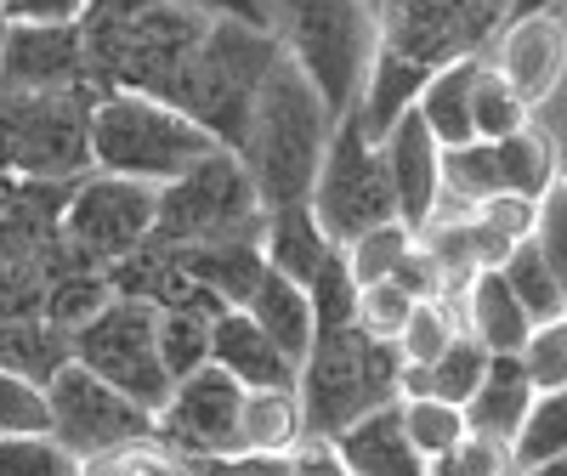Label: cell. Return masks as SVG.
I'll return each mask as SVG.
<instances>
[{
	"label": "cell",
	"instance_id": "obj_47",
	"mask_svg": "<svg viewBox=\"0 0 567 476\" xmlns=\"http://www.w3.org/2000/svg\"><path fill=\"white\" fill-rule=\"evenodd\" d=\"M176 7L205 12V18H239V23H261V29H272L267 0H176Z\"/></svg>",
	"mask_w": 567,
	"mask_h": 476
},
{
	"label": "cell",
	"instance_id": "obj_16",
	"mask_svg": "<svg viewBox=\"0 0 567 476\" xmlns=\"http://www.w3.org/2000/svg\"><path fill=\"white\" fill-rule=\"evenodd\" d=\"M483 58L528 108H539L556 97L561 69H567V23L556 18V7L528 12V18H505Z\"/></svg>",
	"mask_w": 567,
	"mask_h": 476
},
{
	"label": "cell",
	"instance_id": "obj_17",
	"mask_svg": "<svg viewBox=\"0 0 567 476\" xmlns=\"http://www.w3.org/2000/svg\"><path fill=\"white\" fill-rule=\"evenodd\" d=\"M0 80L29 91H74L85 80V45L74 23H7L0 34Z\"/></svg>",
	"mask_w": 567,
	"mask_h": 476
},
{
	"label": "cell",
	"instance_id": "obj_19",
	"mask_svg": "<svg viewBox=\"0 0 567 476\" xmlns=\"http://www.w3.org/2000/svg\"><path fill=\"white\" fill-rule=\"evenodd\" d=\"M454 312H460V329L477 341L488 358L494 352H523L534 318L523 312V301L511 296V283L499 278V267H477L460 290H454Z\"/></svg>",
	"mask_w": 567,
	"mask_h": 476
},
{
	"label": "cell",
	"instance_id": "obj_21",
	"mask_svg": "<svg viewBox=\"0 0 567 476\" xmlns=\"http://www.w3.org/2000/svg\"><path fill=\"white\" fill-rule=\"evenodd\" d=\"M329 443H336L347 476H420L425 470V459L414 454L403 420H398V403L369 408L363 420H352L347 432H336Z\"/></svg>",
	"mask_w": 567,
	"mask_h": 476
},
{
	"label": "cell",
	"instance_id": "obj_45",
	"mask_svg": "<svg viewBox=\"0 0 567 476\" xmlns=\"http://www.w3.org/2000/svg\"><path fill=\"white\" fill-rule=\"evenodd\" d=\"M284 459H290V476H347L336 443H329V437H312V432H307L290 454H284Z\"/></svg>",
	"mask_w": 567,
	"mask_h": 476
},
{
	"label": "cell",
	"instance_id": "obj_7",
	"mask_svg": "<svg viewBox=\"0 0 567 476\" xmlns=\"http://www.w3.org/2000/svg\"><path fill=\"white\" fill-rule=\"evenodd\" d=\"M91 103L97 91H29L0 80V170L23 182H74L91 170Z\"/></svg>",
	"mask_w": 567,
	"mask_h": 476
},
{
	"label": "cell",
	"instance_id": "obj_1",
	"mask_svg": "<svg viewBox=\"0 0 567 476\" xmlns=\"http://www.w3.org/2000/svg\"><path fill=\"white\" fill-rule=\"evenodd\" d=\"M205 23V12H187L176 0H85L80 45L91 91H142L171 103Z\"/></svg>",
	"mask_w": 567,
	"mask_h": 476
},
{
	"label": "cell",
	"instance_id": "obj_20",
	"mask_svg": "<svg viewBox=\"0 0 567 476\" xmlns=\"http://www.w3.org/2000/svg\"><path fill=\"white\" fill-rule=\"evenodd\" d=\"M210 363L239 386H296V363L261 335L245 307H221L210 318Z\"/></svg>",
	"mask_w": 567,
	"mask_h": 476
},
{
	"label": "cell",
	"instance_id": "obj_52",
	"mask_svg": "<svg viewBox=\"0 0 567 476\" xmlns=\"http://www.w3.org/2000/svg\"><path fill=\"white\" fill-rule=\"evenodd\" d=\"M550 199H556V205L567 210V176H556V182H550Z\"/></svg>",
	"mask_w": 567,
	"mask_h": 476
},
{
	"label": "cell",
	"instance_id": "obj_38",
	"mask_svg": "<svg viewBox=\"0 0 567 476\" xmlns=\"http://www.w3.org/2000/svg\"><path fill=\"white\" fill-rule=\"evenodd\" d=\"M74 454L52 432H12L0 437V476H74Z\"/></svg>",
	"mask_w": 567,
	"mask_h": 476
},
{
	"label": "cell",
	"instance_id": "obj_49",
	"mask_svg": "<svg viewBox=\"0 0 567 476\" xmlns=\"http://www.w3.org/2000/svg\"><path fill=\"white\" fill-rule=\"evenodd\" d=\"M18 187H23V176H7V170H0V210L18 199Z\"/></svg>",
	"mask_w": 567,
	"mask_h": 476
},
{
	"label": "cell",
	"instance_id": "obj_39",
	"mask_svg": "<svg viewBox=\"0 0 567 476\" xmlns=\"http://www.w3.org/2000/svg\"><path fill=\"white\" fill-rule=\"evenodd\" d=\"M516 358H523V369H528V380H534V392H561V386H567V312L534 323Z\"/></svg>",
	"mask_w": 567,
	"mask_h": 476
},
{
	"label": "cell",
	"instance_id": "obj_13",
	"mask_svg": "<svg viewBox=\"0 0 567 476\" xmlns=\"http://www.w3.org/2000/svg\"><path fill=\"white\" fill-rule=\"evenodd\" d=\"M154 199H159L154 182L114 176V170H85V176L69 182L58 232H63L69 250H80L85 261L109 267V261H120V256H131V250L148 245Z\"/></svg>",
	"mask_w": 567,
	"mask_h": 476
},
{
	"label": "cell",
	"instance_id": "obj_18",
	"mask_svg": "<svg viewBox=\"0 0 567 476\" xmlns=\"http://www.w3.org/2000/svg\"><path fill=\"white\" fill-rule=\"evenodd\" d=\"M437 136L425 131V120L414 108H403L392 120V131L381 136V165H386V182H392V205H398V221L409 232L425 227L437 205Z\"/></svg>",
	"mask_w": 567,
	"mask_h": 476
},
{
	"label": "cell",
	"instance_id": "obj_37",
	"mask_svg": "<svg viewBox=\"0 0 567 476\" xmlns=\"http://www.w3.org/2000/svg\"><path fill=\"white\" fill-rule=\"evenodd\" d=\"M409 245H414V232L403 221H381V227L358 232L352 245H341V256H347V267H352L358 283H381V278H392L403 267Z\"/></svg>",
	"mask_w": 567,
	"mask_h": 476
},
{
	"label": "cell",
	"instance_id": "obj_26",
	"mask_svg": "<svg viewBox=\"0 0 567 476\" xmlns=\"http://www.w3.org/2000/svg\"><path fill=\"white\" fill-rule=\"evenodd\" d=\"M425 74H432V69H420V63H409V58L386 52V45H374V63H369V74H363L358 108H352V114H358V125H363V136L381 142V136L392 131V120H398L403 108H414Z\"/></svg>",
	"mask_w": 567,
	"mask_h": 476
},
{
	"label": "cell",
	"instance_id": "obj_35",
	"mask_svg": "<svg viewBox=\"0 0 567 476\" xmlns=\"http://www.w3.org/2000/svg\"><path fill=\"white\" fill-rule=\"evenodd\" d=\"M398 420H403V432H409L420 459H437V454H449L465 437V414L454 403H443V397H425V392H403L398 397Z\"/></svg>",
	"mask_w": 567,
	"mask_h": 476
},
{
	"label": "cell",
	"instance_id": "obj_25",
	"mask_svg": "<svg viewBox=\"0 0 567 476\" xmlns=\"http://www.w3.org/2000/svg\"><path fill=\"white\" fill-rule=\"evenodd\" d=\"M477 69H483V52L477 58H454L443 69L425 74L420 97H414V114L425 120V131L437 136V148H460L471 142V85H477Z\"/></svg>",
	"mask_w": 567,
	"mask_h": 476
},
{
	"label": "cell",
	"instance_id": "obj_6",
	"mask_svg": "<svg viewBox=\"0 0 567 476\" xmlns=\"http://www.w3.org/2000/svg\"><path fill=\"white\" fill-rule=\"evenodd\" d=\"M216 148L221 142L205 125H194L159 97H142V91H97V103H91V170L159 187Z\"/></svg>",
	"mask_w": 567,
	"mask_h": 476
},
{
	"label": "cell",
	"instance_id": "obj_46",
	"mask_svg": "<svg viewBox=\"0 0 567 476\" xmlns=\"http://www.w3.org/2000/svg\"><path fill=\"white\" fill-rule=\"evenodd\" d=\"M7 23H74L85 0H0Z\"/></svg>",
	"mask_w": 567,
	"mask_h": 476
},
{
	"label": "cell",
	"instance_id": "obj_4",
	"mask_svg": "<svg viewBox=\"0 0 567 476\" xmlns=\"http://www.w3.org/2000/svg\"><path fill=\"white\" fill-rule=\"evenodd\" d=\"M272 58H278L272 29L239 23V18H210L199 45H194V58L182 69V80H176V91H171V108L187 114L194 125H205L233 154L245 125H250L256 91H261Z\"/></svg>",
	"mask_w": 567,
	"mask_h": 476
},
{
	"label": "cell",
	"instance_id": "obj_3",
	"mask_svg": "<svg viewBox=\"0 0 567 476\" xmlns=\"http://www.w3.org/2000/svg\"><path fill=\"white\" fill-rule=\"evenodd\" d=\"M267 12L278 52L301 69L329 120H347L358 108L374 45H381L374 0H267Z\"/></svg>",
	"mask_w": 567,
	"mask_h": 476
},
{
	"label": "cell",
	"instance_id": "obj_2",
	"mask_svg": "<svg viewBox=\"0 0 567 476\" xmlns=\"http://www.w3.org/2000/svg\"><path fill=\"white\" fill-rule=\"evenodd\" d=\"M329 108L318 103V91L301 80V69L290 58H272L261 91H256V108H250V125L239 136V165L256 187L261 210L272 205H296L312 194V176H318V159L329 148Z\"/></svg>",
	"mask_w": 567,
	"mask_h": 476
},
{
	"label": "cell",
	"instance_id": "obj_53",
	"mask_svg": "<svg viewBox=\"0 0 567 476\" xmlns=\"http://www.w3.org/2000/svg\"><path fill=\"white\" fill-rule=\"evenodd\" d=\"M0 34H7V12H0Z\"/></svg>",
	"mask_w": 567,
	"mask_h": 476
},
{
	"label": "cell",
	"instance_id": "obj_11",
	"mask_svg": "<svg viewBox=\"0 0 567 476\" xmlns=\"http://www.w3.org/2000/svg\"><path fill=\"white\" fill-rule=\"evenodd\" d=\"M556 142L539 120L516 125L511 136H471L460 148L437 154V194L460 199V205H483L494 194H523V199H545L556 182Z\"/></svg>",
	"mask_w": 567,
	"mask_h": 476
},
{
	"label": "cell",
	"instance_id": "obj_29",
	"mask_svg": "<svg viewBox=\"0 0 567 476\" xmlns=\"http://www.w3.org/2000/svg\"><path fill=\"white\" fill-rule=\"evenodd\" d=\"M210 307H199V301H165V307H154V341H159V363H165V374L171 380H182V374H194V369H205L210 363Z\"/></svg>",
	"mask_w": 567,
	"mask_h": 476
},
{
	"label": "cell",
	"instance_id": "obj_34",
	"mask_svg": "<svg viewBox=\"0 0 567 476\" xmlns=\"http://www.w3.org/2000/svg\"><path fill=\"white\" fill-rule=\"evenodd\" d=\"M74 476H194L187 459L176 448H165L154 432L148 437H131V443H114L103 454H85L74 465Z\"/></svg>",
	"mask_w": 567,
	"mask_h": 476
},
{
	"label": "cell",
	"instance_id": "obj_28",
	"mask_svg": "<svg viewBox=\"0 0 567 476\" xmlns=\"http://www.w3.org/2000/svg\"><path fill=\"white\" fill-rule=\"evenodd\" d=\"M483 369H488V352H483V346L460 329V335L437 352V363H425V369H403V374H398V397H403V392H425V397H443V403H454V408H460L471 392H477Z\"/></svg>",
	"mask_w": 567,
	"mask_h": 476
},
{
	"label": "cell",
	"instance_id": "obj_27",
	"mask_svg": "<svg viewBox=\"0 0 567 476\" xmlns=\"http://www.w3.org/2000/svg\"><path fill=\"white\" fill-rule=\"evenodd\" d=\"M301 437H307V420H301L296 386H245V403H239V448L290 454Z\"/></svg>",
	"mask_w": 567,
	"mask_h": 476
},
{
	"label": "cell",
	"instance_id": "obj_51",
	"mask_svg": "<svg viewBox=\"0 0 567 476\" xmlns=\"http://www.w3.org/2000/svg\"><path fill=\"white\" fill-rule=\"evenodd\" d=\"M420 476H460L454 465H449V454H437V459H425V470Z\"/></svg>",
	"mask_w": 567,
	"mask_h": 476
},
{
	"label": "cell",
	"instance_id": "obj_12",
	"mask_svg": "<svg viewBox=\"0 0 567 476\" xmlns=\"http://www.w3.org/2000/svg\"><path fill=\"white\" fill-rule=\"evenodd\" d=\"M511 18V0H374L381 45L420 69L488 52V40Z\"/></svg>",
	"mask_w": 567,
	"mask_h": 476
},
{
	"label": "cell",
	"instance_id": "obj_48",
	"mask_svg": "<svg viewBox=\"0 0 567 476\" xmlns=\"http://www.w3.org/2000/svg\"><path fill=\"white\" fill-rule=\"evenodd\" d=\"M556 0H511V18H528V12H550Z\"/></svg>",
	"mask_w": 567,
	"mask_h": 476
},
{
	"label": "cell",
	"instance_id": "obj_32",
	"mask_svg": "<svg viewBox=\"0 0 567 476\" xmlns=\"http://www.w3.org/2000/svg\"><path fill=\"white\" fill-rule=\"evenodd\" d=\"M460 335V312H454V296H420L403 318V329L392 335V352L403 369H425L437 363V352Z\"/></svg>",
	"mask_w": 567,
	"mask_h": 476
},
{
	"label": "cell",
	"instance_id": "obj_9",
	"mask_svg": "<svg viewBox=\"0 0 567 476\" xmlns=\"http://www.w3.org/2000/svg\"><path fill=\"white\" fill-rule=\"evenodd\" d=\"M307 205H312L318 227L329 232V245H352L358 232L398 221L392 182H386V165H381V142L363 136L358 114L336 120V131H329V148L318 159Z\"/></svg>",
	"mask_w": 567,
	"mask_h": 476
},
{
	"label": "cell",
	"instance_id": "obj_42",
	"mask_svg": "<svg viewBox=\"0 0 567 476\" xmlns=\"http://www.w3.org/2000/svg\"><path fill=\"white\" fill-rule=\"evenodd\" d=\"M12 432H52V414H45L40 380L0 369V437H12Z\"/></svg>",
	"mask_w": 567,
	"mask_h": 476
},
{
	"label": "cell",
	"instance_id": "obj_54",
	"mask_svg": "<svg viewBox=\"0 0 567 476\" xmlns=\"http://www.w3.org/2000/svg\"><path fill=\"white\" fill-rule=\"evenodd\" d=\"M561 296H567V278H561Z\"/></svg>",
	"mask_w": 567,
	"mask_h": 476
},
{
	"label": "cell",
	"instance_id": "obj_40",
	"mask_svg": "<svg viewBox=\"0 0 567 476\" xmlns=\"http://www.w3.org/2000/svg\"><path fill=\"white\" fill-rule=\"evenodd\" d=\"M307 301H312V329L352 323V307H358V278H352V267H347V256H341V250L312 272Z\"/></svg>",
	"mask_w": 567,
	"mask_h": 476
},
{
	"label": "cell",
	"instance_id": "obj_14",
	"mask_svg": "<svg viewBox=\"0 0 567 476\" xmlns=\"http://www.w3.org/2000/svg\"><path fill=\"white\" fill-rule=\"evenodd\" d=\"M45 414H52V437L85 459V454H103L114 443L131 437H148L154 432V414L131 403L125 392H114L109 380H97L85 363H63L52 380H45Z\"/></svg>",
	"mask_w": 567,
	"mask_h": 476
},
{
	"label": "cell",
	"instance_id": "obj_33",
	"mask_svg": "<svg viewBox=\"0 0 567 476\" xmlns=\"http://www.w3.org/2000/svg\"><path fill=\"white\" fill-rule=\"evenodd\" d=\"M561 448H567V386L561 392H534L523 425H516V437H511L516 470H539Z\"/></svg>",
	"mask_w": 567,
	"mask_h": 476
},
{
	"label": "cell",
	"instance_id": "obj_44",
	"mask_svg": "<svg viewBox=\"0 0 567 476\" xmlns=\"http://www.w3.org/2000/svg\"><path fill=\"white\" fill-rule=\"evenodd\" d=\"M194 476H290L284 454H256V448H227V454H199L187 459Z\"/></svg>",
	"mask_w": 567,
	"mask_h": 476
},
{
	"label": "cell",
	"instance_id": "obj_50",
	"mask_svg": "<svg viewBox=\"0 0 567 476\" xmlns=\"http://www.w3.org/2000/svg\"><path fill=\"white\" fill-rule=\"evenodd\" d=\"M528 476H567V448H561L556 459H545L539 470H528Z\"/></svg>",
	"mask_w": 567,
	"mask_h": 476
},
{
	"label": "cell",
	"instance_id": "obj_43",
	"mask_svg": "<svg viewBox=\"0 0 567 476\" xmlns=\"http://www.w3.org/2000/svg\"><path fill=\"white\" fill-rule=\"evenodd\" d=\"M449 465H454L460 476H516L511 437H488V432H465V437L449 448Z\"/></svg>",
	"mask_w": 567,
	"mask_h": 476
},
{
	"label": "cell",
	"instance_id": "obj_8",
	"mask_svg": "<svg viewBox=\"0 0 567 476\" xmlns=\"http://www.w3.org/2000/svg\"><path fill=\"white\" fill-rule=\"evenodd\" d=\"M261 221H267V210L256 199L239 154L216 148L199 165H187L182 176L159 182L148 245L194 250V245H227V238H261Z\"/></svg>",
	"mask_w": 567,
	"mask_h": 476
},
{
	"label": "cell",
	"instance_id": "obj_30",
	"mask_svg": "<svg viewBox=\"0 0 567 476\" xmlns=\"http://www.w3.org/2000/svg\"><path fill=\"white\" fill-rule=\"evenodd\" d=\"M63 363H69V329L45 318H0V369L29 374L45 386Z\"/></svg>",
	"mask_w": 567,
	"mask_h": 476
},
{
	"label": "cell",
	"instance_id": "obj_23",
	"mask_svg": "<svg viewBox=\"0 0 567 476\" xmlns=\"http://www.w3.org/2000/svg\"><path fill=\"white\" fill-rule=\"evenodd\" d=\"M528 403H534V380H528L523 358H516V352H494L488 369H483V380H477V392L460 403V414H465V432L516 437V425H523Z\"/></svg>",
	"mask_w": 567,
	"mask_h": 476
},
{
	"label": "cell",
	"instance_id": "obj_31",
	"mask_svg": "<svg viewBox=\"0 0 567 476\" xmlns=\"http://www.w3.org/2000/svg\"><path fill=\"white\" fill-rule=\"evenodd\" d=\"M499 278L511 283V296L523 301V312H528L534 323H545V318L567 312L561 278H556V267L545 261V250L534 245V238H523V245H511V250H505V261H499Z\"/></svg>",
	"mask_w": 567,
	"mask_h": 476
},
{
	"label": "cell",
	"instance_id": "obj_36",
	"mask_svg": "<svg viewBox=\"0 0 567 476\" xmlns=\"http://www.w3.org/2000/svg\"><path fill=\"white\" fill-rule=\"evenodd\" d=\"M534 120V108L516 97V91L488 69V58H483V69H477V85H471V131H477L483 142H494V136H511L516 125H528Z\"/></svg>",
	"mask_w": 567,
	"mask_h": 476
},
{
	"label": "cell",
	"instance_id": "obj_41",
	"mask_svg": "<svg viewBox=\"0 0 567 476\" xmlns=\"http://www.w3.org/2000/svg\"><path fill=\"white\" fill-rule=\"evenodd\" d=\"M414 301H420V296H409L403 283H392V278H381V283H358L352 323L363 329V335H374V341H392L398 329H403V318H409Z\"/></svg>",
	"mask_w": 567,
	"mask_h": 476
},
{
	"label": "cell",
	"instance_id": "obj_5",
	"mask_svg": "<svg viewBox=\"0 0 567 476\" xmlns=\"http://www.w3.org/2000/svg\"><path fill=\"white\" fill-rule=\"evenodd\" d=\"M398 352L392 341L363 335L358 323H336L318 329L301 369H296V397H301V420L312 437H336L352 420H363L369 408L398 403Z\"/></svg>",
	"mask_w": 567,
	"mask_h": 476
},
{
	"label": "cell",
	"instance_id": "obj_24",
	"mask_svg": "<svg viewBox=\"0 0 567 476\" xmlns=\"http://www.w3.org/2000/svg\"><path fill=\"white\" fill-rule=\"evenodd\" d=\"M245 312L256 318L261 335L301 369V358H307V346H312V335H318V329H312V301H307L301 283H290V278L272 272V267H261L256 290L245 296Z\"/></svg>",
	"mask_w": 567,
	"mask_h": 476
},
{
	"label": "cell",
	"instance_id": "obj_55",
	"mask_svg": "<svg viewBox=\"0 0 567 476\" xmlns=\"http://www.w3.org/2000/svg\"><path fill=\"white\" fill-rule=\"evenodd\" d=\"M516 476H528V470H516Z\"/></svg>",
	"mask_w": 567,
	"mask_h": 476
},
{
	"label": "cell",
	"instance_id": "obj_10",
	"mask_svg": "<svg viewBox=\"0 0 567 476\" xmlns=\"http://www.w3.org/2000/svg\"><path fill=\"white\" fill-rule=\"evenodd\" d=\"M69 358L85 363L97 380H109V386L125 392L131 403H142L148 414L171 397V374H165V363H159L154 307H148V301L109 296V301L69 335Z\"/></svg>",
	"mask_w": 567,
	"mask_h": 476
},
{
	"label": "cell",
	"instance_id": "obj_15",
	"mask_svg": "<svg viewBox=\"0 0 567 476\" xmlns=\"http://www.w3.org/2000/svg\"><path fill=\"white\" fill-rule=\"evenodd\" d=\"M239 403H245L239 380L205 363L194 374L171 380V397L154 408V437L176 448L182 459L227 454V448H239Z\"/></svg>",
	"mask_w": 567,
	"mask_h": 476
},
{
	"label": "cell",
	"instance_id": "obj_22",
	"mask_svg": "<svg viewBox=\"0 0 567 476\" xmlns=\"http://www.w3.org/2000/svg\"><path fill=\"white\" fill-rule=\"evenodd\" d=\"M341 245H329V232L318 227V216H312V205L307 199H296V205H272L267 210V221H261V261L272 267V272H284L290 283H312V272L336 256Z\"/></svg>",
	"mask_w": 567,
	"mask_h": 476
}]
</instances>
